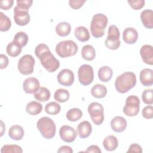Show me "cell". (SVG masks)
Wrapping results in <instances>:
<instances>
[{"label": "cell", "mask_w": 153, "mask_h": 153, "mask_svg": "<svg viewBox=\"0 0 153 153\" xmlns=\"http://www.w3.org/2000/svg\"><path fill=\"white\" fill-rule=\"evenodd\" d=\"M35 54L48 72H54L59 68V61L56 59L46 44H38L35 49Z\"/></svg>", "instance_id": "6da1fadb"}, {"label": "cell", "mask_w": 153, "mask_h": 153, "mask_svg": "<svg viewBox=\"0 0 153 153\" xmlns=\"http://www.w3.org/2000/svg\"><path fill=\"white\" fill-rule=\"evenodd\" d=\"M136 84V76L132 72H125L118 76L115 81L116 90L120 93H125L133 88Z\"/></svg>", "instance_id": "7a4b0ae2"}, {"label": "cell", "mask_w": 153, "mask_h": 153, "mask_svg": "<svg viewBox=\"0 0 153 153\" xmlns=\"http://www.w3.org/2000/svg\"><path fill=\"white\" fill-rule=\"evenodd\" d=\"M108 17L102 13L93 16L90 23V31L94 38H100L104 35L105 29L108 25Z\"/></svg>", "instance_id": "3957f363"}, {"label": "cell", "mask_w": 153, "mask_h": 153, "mask_svg": "<svg viewBox=\"0 0 153 153\" xmlns=\"http://www.w3.org/2000/svg\"><path fill=\"white\" fill-rule=\"evenodd\" d=\"M36 127L41 135L47 139L53 138L56 134V124L53 120L47 117H44L38 120Z\"/></svg>", "instance_id": "277c9868"}, {"label": "cell", "mask_w": 153, "mask_h": 153, "mask_svg": "<svg viewBox=\"0 0 153 153\" xmlns=\"http://www.w3.org/2000/svg\"><path fill=\"white\" fill-rule=\"evenodd\" d=\"M77 44L72 40H65L59 42L56 46V52L62 58L74 56L78 51Z\"/></svg>", "instance_id": "5b68a950"}, {"label": "cell", "mask_w": 153, "mask_h": 153, "mask_svg": "<svg viewBox=\"0 0 153 153\" xmlns=\"http://www.w3.org/2000/svg\"><path fill=\"white\" fill-rule=\"evenodd\" d=\"M120 30L115 25H111L108 30V36L105 41V46L112 50L118 49L121 44L120 40Z\"/></svg>", "instance_id": "8992f818"}, {"label": "cell", "mask_w": 153, "mask_h": 153, "mask_svg": "<svg viewBox=\"0 0 153 153\" xmlns=\"http://www.w3.org/2000/svg\"><path fill=\"white\" fill-rule=\"evenodd\" d=\"M140 110V100L135 95H130L126 99L123 112L128 117H134L138 114Z\"/></svg>", "instance_id": "52a82bcc"}, {"label": "cell", "mask_w": 153, "mask_h": 153, "mask_svg": "<svg viewBox=\"0 0 153 153\" xmlns=\"http://www.w3.org/2000/svg\"><path fill=\"white\" fill-rule=\"evenodd\" d=\"M88 112L92 121L97 126L100 125L104 120V109L98 102H92L88 106Z\"/></svg>", "instance_id": "ba28073f"}, {"label": "cell", "mask_w": 153, "mask_h": 153, "mask_svg": "<svg viewBox=\"0 0 153 153\" xmlns=\"http://www.w3.org/2000/svg\"><path fill=\"white\" fill-rule=\"evenodd\" d=\"M35 59L30 54L23 56L19 60L17 68L19 71L23 75H30L33 72Z\"/></svg>", "instance_id": "9c48e42d"}, {"label": "cell", "mask_w": 153, "mask_h": 153, "mask_svg": "<svg viewBox=\"0 0 153 153\" xmlns=\"http://www.w3.org/2000/svg\"><path fill=\"white\" fill-rule=\"evenodd\" d=\"M78 80L83 85H88L93 81L94 72L91 66L87 64L81 65L78 71Z\"/></svg>", "instance_id": "30bf717a"}, {"label": "cell", "mask_w": 153, "mask_h": 153, "mask_svg": "<svg viewBox=\"0 0 153 153\" xmlns=\"http://www.w3.org/2000/svg\"><path fill=\"white\" fill-rule=\"evenodd\" d=\"M14 20L19 26H25L30 22V15L27 10L22 9L16 6L14 9Z\"/></svg>", "instance_id": "8fae6325"}, {"label": "cell", "mask_w": 153, "mask_h": 153, "mask_svg": "<svg viewBox=\"0 0 153 153\" xmlns=\"http://www.w3.org/2000/svg\"><path fill=\"white\" fill-rule=\"evenodd\" d=\"M59 136L64 142L71 143L75 140L77 132L75 128L71 126L64 125L60 128Z\"/></svg>", "instance_id": "7c38bea8"}, {"label": "cell", "mask_w": 153, "mask_h": 153, "mask_svg": "<svg viewBox=\"0 0 153 153\" xmlns=\"http://www.w3.org/2000/svg\"><path fill=\"white\" fill-rule=\"evenodd\" d=\"M57 79L58 82L62 85L69 87L74 82V74L69 69H63L57 74Z\"/></svg>", "instance_id": "4fadbf2b"}, {"label": "cell", "mask_w": 153, "mask_h": 153, "mask_svg": "<svg viewBox=\"0 0 153 153\" xmlns=\"http://www.w3.org/2000/svg\"><path fill=\"white\" fill-rule=\"evenodd\" d=\"M39 88V82L35 77L27 78L23 83V88L27 94H34Z\"/></svg>", "instance_id": "5bb4252c"}, {"label": "cell", "mask_w": 153, "mask_h": 153, "mask_svg": "<svg viewBox=\"0 0 153 153\" xmlns=\"http://www.w3.org/2000/svg\"><path fill=\"white\" fill-rule=\"evenodd\" d=\"M140 54L142 60L147 65H153V48L151 45H143L140 49Z\"/></svg>", "instance_id": "9a60e30c"}, {"label": "cell", "mask_w": 153, "mask_h": 153, "mask_svg": "<svg viewBox=\"0 0 153 153\" xmlns=\"http://www.w3.org/2000/svg\"><path fill=\"white\" fill-rule=\"evenodd\" d=\"M126 120L121 116L114 117L111 121V127L113 131L118 133L123 132L127 127Z\"/></svg>", "instance_id": "2e32d148"}, {"label": "cell", "mask_w": 153, "mask_h": 153, "mask_svg": "<svg viewBox=\"0 0 153 153\" xmlns=\"http://www.w3.org/2000/svg\"><path fill=\"white\" fill-rule=\"evenodd\" d=\"M138 38L137 31L133 27H126L123 32V39L128 44L135 43Z\"/></svg>", "instance_id": "e0dca14e"}, {"label": "cell", "mask_w": 153, "mask_h": 153, "mask_svg": "<svg viewBox=\"0 0 153 153\" xmlns=\"http://www.w3.org/2000/svg\"><path fill=\"white\" fill-rule=\"evenodd\" d=\"M139 79L144 86H151L153 84V71L151 69L145 68L142 69L139 74Z\"/></svg>", "instance_id": "ac0fdd59"}, {"label": "cell", "mask_w": 153, "mask_h": 153, "mask_svg": "<svg viewBox=\"0 0 153 153\" xmlns=\"http://www.w3.org/2000/svg\"><path fill=\"white\" fill-rule=\"evenodd\" d=\"M76 130L79 137L81 139H85L90 135L92 131V127L88 121H83L79 123Z\"/></svg>", "instance_id": "d6986e66"}, {"label": "cell", "mask_w": 153, "mask_h": 153, "mask_svg": "<svg viewBox=\"0 0 153 153\" xmlns=\"http://www.w3.org/2000/svg\"><path fill=\"white\" fill-rule=\"evenodd\" d=\"M140 19L143 25L148 29L153 27V12L150 9L142 11L140 13Z\"/></svg>", "instance_id": "ffe728a7"}, {"label": "cell", "mask_w": 153, "mask_h": 153, "mask_svg": "<svg viewBox=\"0 0 153 153\" xmlns=\"http://www.w3.org/2000/svg\"><path fill=\"white\" fill-rule=\"evenodd\" d=\"M24 134V129L19 125H13L8 130V136L11 139L15 140H21L23 138Z\"/></svg>", "instance_id": "44dd1931"}, {"label": "cell", "mask_w": 153, "mask_h": 153, "mask_svg": "<svg viewBox=\"0 0 153 153\" xmlns=\"http://www.w3.org/2000/svg\"><path fill=\"white\" fill-rule=\"evenodd\" d=\"M103 145L106 151H112L116 149L118 147V141L115 136L109 135L104 139L103 141Z\"/></svg>", "instance_id": "7402d4cb"}, {"label": "cell", "mask_w": 153, "mask_h": 153, "mask_svg": "<svg viewBox=\"0 0 153 153\" xmlns=\"http://www.w3.org/2000/svg\"><path fill=\"white\" fill-rule=\"evenodd\" d=\"M74 35L81 42H85L90 39V33L88 29L82 26H78L75 29Z\"/></svg>", "instance_id": "603a6c76"}, {"label": "cell", "mask_w": 153, "mask_h": 153, "mask_svg": "<svg viewBox=\"0 0 153 153\" xmlns=\"http://www.w3.org/2000/svg\"><path fill=\"white\" fill-rule=\"evenodd\" d=\"M113 71L112 69L107 66H103L101 67L98 71L99 79L102 82L109 81L112 76Z\"/></svg>", "instance_id": "cb8c5ba5"}, {"label": "cell", "mask_w": 153, "mask_h": 153, "mask_svg": "<svg viewBox=\"0 0 153 153\" xmlns=\"http://www.w3.org/2000/svg\"><path fill=\"white\" fill-rule=\"evenodd\" d=\"M56 33L60 36H66L69 35L71 30V25L66 22L58 23L55 28Z\"/></svg>", "instance_id": "d4e9b609"}, {"label": "cell", "mask_w": 153, "mask_h": 153, "mask_svg": "<svg viewBox=\"0 0 153 153\" xmlns=\"http://www.w3.org/2000/svg\"><path fill=\"white\" fill-rule=\"evenodd\" d=\"M91 94L94 97L101 99L105 97L106 95L107 88L102 84H97L93 85V87L91 88Z\"/></svg>", "instance_id": "484cf974"}, {"label": "cell", "mask_w": 153, "mask_h": 153, "mask_svg": "<svg viewBox=\"0 0 153 153\" xmlns=\"http://www.w3.org/2000/svg\"><path fill=\"white\" fill-rule=\"evenodd\" d=\"M42 109V105L36 101L30 102L26 106V112L31 115H36L39 114L41 112Z\"/></svg>", "instance_id": "4316f807"}, {"label": "cell", "mask_w": 153, "mask_h": 153, "mask_svg": "<svg viewBox=\"0 0 153 153\" xmlns=\"http://www.w3.org/2000/svg\"><path fill=\"white\" fill-rule=\"evenodd\" d=\"M81 55L84 59L88 61H91L96 57V51L92 45H85L82 48Z\"/></svg>", "instance_id": "83f0119b"}, {"label": "cell", "mask_w": 153, "mask_h": 153, "mask_svg": "<svg viewBox=\"0 0 153 153\" xmlns=\"http://www.w3.org/2000/svg\"><path fill=\"white\" fill-rule=\"evenodd\" d=\"M36 100L39 102H46L50 97V90L44 87H40L33 94Z\"/></svg>", "instance_id": "f1b7e54d"}, {"label": "cell", "mask_w": 153, "mask_h": 153, "mask_svg": "<svg viewBox=\"0 0 153 153\" xmlns=\"http://www.w3.org/2000/svg\"><path fill=\"white\" fill-rule=\"evenodd\" d=\"M22 50V47L13 41L7 45L6 52L11 57H17L21 53Z\"/></svg>", "instance_id": "f546056e"}, {"label": "cell", "mask_w": 153, "mask_h": 153, "mask_svg": "<svg viewBox=\"0 0 153 153\" xmlns=\"http://www.w3.org/2000/svg\"><path fill=\"white\" fill-rule=\"evenodd\" d=\"M69 97L70 94L69 91L63 88L57 89L54 94V99L60 103H64L68 101L69 99Z\"/></svg>", "instance_id": "4dcf8cb0"}, {"label": "cell", "mask_w": 153, "mask_h": 153, "mask_svg": "<svg viewBox=\"0 0 153 153\" xmlns=\"http://www.w3.org/2000/svg\"><path fill=\"white\" fill-rule=\"evenodd\" d=\"M82 116V112L79 108H74L70 109L66 113V117L70 121L75 122L79 120Z\"/></svg>", "instance_id": "1f68e13d"}, {"label": "cell", "mask_w": 153, "mask_h": 153, "mask_svg": "<svg viewBox=\"0 0 153 153\" xmlns=\"http://www.w3.org/2000/svg\"><path fill=\"white\" fill-rule=\"evenodd\" d=\"M60 105L56 102H51L46 104L45 106V111L47 114L50 115H57L60 111Z\"/></svg>", "instance_id": "d6a6232c"}, {"label": "cell", "mask_w": 153, "mask_h": 153, "mask_svg": "<svg viewBox=\"0 0 153 153\" xmlns=\"http://www.w3.org/2000/svg\"><path fill=\"white\" fill-rule=\"evenodd\" d=\"M11 26V22L8 17L3 13L0 12V30L1 32L8 31Z\"/></svg>", "instance_id": "836d02e7"}, {"label": "cell", "mask_w": 153, "mask_h": 153, "mask_svg": "<svg viewBox=\"0 0 153 153\" xmlns=\"http://www.w3.org/2000/svg\"><path fill=\"white\" fill-rule=\"evenodd\" d=\"M13 41L18 44L22 47L26 45L28 42V36L24 32H18L14 36Z\"/></svg>", "instance_id": "e575fe53"}, {"label": "cell", "mask_w": 153, "mask_h": 153, "mask_svg": "<svg viewBox=\"0 0 153 153\" xmlns=\"http://www.w3.org/2000/svg\"><path fill=\"white\" fill-rule=\"evenodd\" d=\"M1 153H22L23 149L21 146L17 145H5L1 149Z\"/></svg>", "instance_id": "d590c367"}, {"label": "cell", "mask_w": 153, "mask_h": 153, "mask_svg": "<svg viewBox=\"0 0 153 153\" xmlns=\"http://www.w3.org/2000/svg\"><path fill=\"white\" fill-rule=\"evenodd\" d=\"M153 90L152 89H145L142 94V99L146 105H152L153 103Z\"/></svg>", "instance_id": "8d00e7d4"}, {"label": "cell", "mask_w": 153, "mask_h": 153, "mask_svg": "<svg viewBox=\"0 0 153 153\" xmlns=\"http://www.w3.org/2000/svg\"><path fill=\"white\" fill-rule=\"evenodd\" d=\"M127 2L133 9L136 10L142 8L145 5L144 0H128Z\"/></svg>", "instance_id": "74e56055"}, {"label": "cell", "mask_w": 153, "mask_h": 153, "mask_svg": "<svg viewBox=\"0 0 153 153\" xmlns=\"http://www.w3.org/2000/svg\"><path fill=\"white\" fill-rule=\"evenodd\" d=\"M33 1L32 0H17V7L20 8L27 10L31 7Z\"/></svg>", "instance_id": "f35d334b"}, {"label": "cell", "mask_w": 153, "mask_h": 153, "mask_svg": "<svg viewBox=\"0 0 153 153\" xmlns=\"http://www.w3.org/2000/svg\"><path fill=\"white\" fill-rule=\"evenodd\" d=\"M142 115L146 119H151L153 117V107L152 106H145L142 111Z\"/></svg>", "instance_id": "ab89813d"}, {"label": "cell", "mask_w": 153, "mask_h": 153, "mask_svg": "<svg viewBox=\"0 0 153 153\" xmlns=\"http://www.w3.org/2000/svg\"><path fill=\"white\" fill-rule=\"evenodd\" d=\"M13 0H1L0 8L4 10H8L13 7Z\"/></svg>", "instance_id": "60d3db41"}, {"label": "cell", "mask_w": 153, "mask_h": 153, "mask_svg": "<svg viewBox=\"0 0 153 153\" xmlns=\"http://www.w3.org/2000/svg\"><path fill=\"white\" fill-rule=\"evenodd\" d=\"M85 1L81 0H70L69 1V4L72 8L77 10L80 8L85 3Z\"/></svg>", "instance_id": "b9f144b4"}, {"label": "cell", "mask_w": 153, "mask_h": 153, "mask_svg": "<svg viewBox=\"0 0 153 153\" xmlns=\"http://www.w3.org/2000/svg\"><path fill=\"white\" fill-rule=\"evenodd\" d=\"M127 152H139L142 153V147L137 144V143H133L131 144L127 150Z\"/></svg>", "instance_id": "7bdbcfd3"}, {"label": "cell", "mask_w": 153, "mask_h": 153, "mask_svg": "<svg viewBox=\"0 0 153 153\" xmlns=\"http://www.w3.org/2000/svg\"><path fill=\"white\" fill-rule=\"evenodd\" d=\"M8 65V57L3 54H1L0 55V69H5L7 67Z\"/></svg>", "instance_id": "ee69618b"}, {"label": "cell", "mask_w": 153, "mask_h": 153, "mask_svg": "<svg viewBox=\"0 0 153 153\" xmlns=\"http://www.w3.org/2000/svg\"><path fill=\"white\" fill-rule=\"evenodd\" d=\"M86 152H94V153H101L102 151L99 148V147L97 145H93L88 147L87 150L85 151Z\"/></svg>", "instance_id": "f6af8a7d"}, {"label": "cell", "mask_w": 153, "mask_h": 153, "mask_svg": "<svg viewBox=\"0 0 153 153\" xmlns=\"http://www.w3.org/2000/svg\"><path fill=\"white\" fill-rule=\"evenodd\" d=\"M57 152H59V153H62V152L72 153L73 152V150H72V149L70 146H66V145H64V146H60L59 148V149L57 150Z\"/></svg>", "instance_id": "bcb514c9"}]
</instances>
